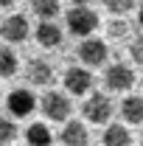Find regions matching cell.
Instances as JSON below:
<instances>
[{"instance_id":"cell-1","label":"cell","mask_w":143,"mask_h":146,"mask_svg":"<svg viewBox=\"0 0 143 146\" xmlns=\"http://www.w3.org/2000/svg\"><path fill=\"white\" fill-rule=\"evenodd\" d=\"M68 28L76 36H87V34H93L98 28V14L90 11L87 6H76V9L68 11Z\"/></svg>"},{"instance_id":"cell-2","label":"cell","mask_w":143,"mask_h":146,"mask_svg":"<svg viewBox=\"0 0 143 146\" xmlns=\"http://www.w3.org/2000/svg\"><path fill=\"white\" fill-rule=\"evenodd\" d=\"M76 56L87 65V68H98V65H104L107 62V42L104 39H93V36H87V39H81L79 42V48H76Z\"/></svg>"},{"instance_id":"cell-3","label":"cell","mask_w":143,"mask_h":146,"mask_svg":"<svg viewBox=\"0 0 143 146\" xmlns=\"http://www.w3.org/2000/svg\"><path fill=\"white\" fill-rule=\"evenodd\" d=\"M70 110H73V104H70V98H68L65 93L51 90V93L42 96V112H45V118H51V121H68V118H70Z\"/></svg>"},{"instance_id":"cell-4","label":"cell","mask_w":143,"mask_h":146,"mask_svg":"<svg viewBox=\"0 0 143 146\" xmlns=\"http://www.w3.org/2000/svg\"><path fill=\"white\" fill-rule=\"evenodd\" d=\"M84 118H87L90 124H107L109 118H112V101H109V96L104 93H93L87 101H84Z\"/></svg>"},{"instance_id":"cell-5","label":"cell","mask_w":143,"mask_h":146,"mask_svg":"<svg viewBox=\"0 0 143 146\" xmlns=\"http://www.w3.org/2000/svg\"><path fill=\"white\" fill-rule=\"evenodd\" d=\"M104 84H107V90H115V93H124L129 90L132 84H135V73L129 65H109L107 70H104Z\"/></svg>"},{"instance_id":"cell-6","label":"cell","mask_w":143,"mask_h":146,"mask_svg":"<svg viewBox=\"0 0 143 146\" xmlns=\"http://www.w3.org/2000/svg\"><path fill=\"white\" fill-rule=\"evenodd\" d=\"M28 34H31V28H28V20L23 17V14H11V17H6L0 23V36H3L6 42H11V45L25 42Z\"/></svg>"},{"instance_id":"cell-7","label":"cell","mask_w":143,"mask_h":146,"mask_svg":"<svg viewBox=\"0 0 143 146\" xmlns=\"http://www.w3.org/2000/svg\"><path fill=\"white\" fill-rule=\"evenodd\" d=\"M9 112L14 115V118H25V115H31L34 112V107H36V98H34V93L31 90H11L9 93Z\"/></svg>"},{"instance_id":"cell-8","label":"cell","mask_w":143,"mask_h":146,"mask_svg":"<svg viewBox=\"0 0 143 146\" xmlns=\"http://www.w3.org/2000/svg\"><path fill=\"white\" fill-rule=\"evenodd\" d=\"M65 87H68V93H73V96L90 93L93 76H90L87 65H84V68H68V70H65Z\"/></svg>"},{"instance_id":"cell-9","label":"cell","mask_w":143,"mask_h":146,"mask_svg":"<svg viewBox=\"0 0 143 146\" xmlns=\"http://www.w3.org/2000/svg\"><path fill=\"white\" fill-rule=\"evenodd\" d=\"M25 79L36 84V87H48L54 82V68L45 62V59H31L28 68H25Z\"/></svg>"},{"instance_id":"cell-10","label":"cell","mask_w":143,"mask_h":146,"mask_svg":"<svg viewBox=\"0 0 143 146\" xmlns=\"http://www.w3.org/2000/svg\"><path fill=\"white\" fill-rule=\"evenodd\" d=\"M36 42L42 48H59L62 45V28L56 25L54 20H42L36 25Z\"/></svg>"},{"instance_id":"cell-11","label":"cell","mask_w":143,"mask_h":146,"mask_svg":"<svg viewBox=\"0 0 143 146\" xmlns=\"http://www.w3.org/2000/svg\"><path fill=\"white\" fill-rule=\"evenodd\" d=\"M59 141L68 143V146H84L90 141V132L81 121H68L65 129H62V135H59Z\"/></svg>"},{"instance_id":"cell-12","label":"cell","mask_w":143,"mask_h":146,"mask_svg":"<svg viewBox=\"0 0 143 146\" xmlns=\"http://www.w3.org/2000/svg\"><path fill=\"white\" fill-rule=\"evenodd\" d=\"M121 115L126 124H143V96H126L121 101Z\"/></svg>"},{"instance_id":"cell-13","label":"cell","mask_w":143,"mask_h":146,"mask_svg":"<svg viewBox=\"0 0 143 146\" xmlns=\"http://www.w3.org/2000/svg\"><path fill=\"white\" fill-rule=\"evenodd\" d=\"M129 141H132V135L124 124H109L101 135V143H107V146H126Z\"/></svg>"},{"instance_id":"cell-14","label":"cell","mask_w":143,"mask_h":146,"mask_svg":"<svg viewBox=\"0 0 143 146\" xmlns=\"http://www.w3.org/2000/svg\"><path fill=\"white\" fill-rule=\"evenodd\" d=\"M17 54L9 45H0V79H11L17 73Z\"/></svg>"},{"instance_id":"cell-15","label":"cell","mask_w":143,"mask_h":146,"mask_svg":"<svg viewBox=\"0 0 143 146\" xmlns=\"http://www.w3.org/2000/svg\"><path fill=\"white\" fill-rule=\"evenodd\" d=\"M25 141L34 146H48L54 141V135H51V129L45 127V124H31V127L25 129Z\"/></svg>"},{"instance_id":"cell-16","label":"cell","mask_w":143,"mask_h":146,"mask_svg":"<svg viewBox=\"0 0 143 146\" xmlns=\"http://www.w3.org/2000/svg\"><path fill=\"white\" fill-rule=\"evenodd\" d=\"M31 11L42 20H54L62 11V6H59V0H31Z\"/></svg>"},{"instance_id":"cell-17","label":"cell","mask_w":143,"mask_h":146,"mask_svg":"<svg viewBox=\"0 0 143 146\" xmlns=\"http://www.w3.org/2000/svg\"><path fill=\"white\" fill-rule=\"evenodd\" d=\"M17 138V124L11 121V118H3L0 115V143H9V141H14Z\"/></svg>"},{"instance_id":"cell-18","label":"cell","mask_w":143,"mask_h":146,"mask_svg":"<svg viewBox=\"0 0 143 146\" xmlns=\"http://www.w3.org/2000/svg\"><path fill=\"white\" fill-rule=\"evenodd\" d=\"M129 56H132V62L143 65V34H138L132 42H129Z\"/></svg>"},{"instance_id":"cell-19","label":"cell","mask_w":143,"mask_h":146,"mask_svg":"<svg viewBox=\"0 0 143 146\" xmlns=\"http://www.w3.org/2000/svg\"><path fill=\"white\" fill-rule=\"evenodd\" d=\"M104 6H107L112 14H126L135 6V0H104Z\"/></svg>"},{"instance_id":"cell-20","label":"cell","mask_w":143,"mask_h":146,"mask_svg":"<svg viewBox=\"0 0 143 146\" xmlns=\"http://www.w3.org/2000/svg\"><path fill=\"white\" fill-rule=\"evenodd\" d=\"M107 34L115 36V39H118V36H126L129 34V25H126L124 20H112V23H107Z\"/></svg>"},{"instance_id":"cell-21","label":"cell","mask_w":143,"mask_h":146,"mask_svg":"<svg viewBox=\"0 0 143 146\" xmlns=\"http://www.w3.org/2000/svg\"><path fill=\"white\" fill-rule=\"evenodd\" d=\"M14 3H17V0H0V9H11Z\"/></svg>"},{"instance_id":"cell-22","label":"cell","mask_w":143,"mask_h":146,"mask_svg":"<svg viewBox=\"0 0 143 146\" xmlns=\"http://www.w3.org/2000/svg\"><path fill=\"white\" fill-rule=\"evenodd\" d=\"M73 3H76V6H87L90 0H73Z\"/></svg>"},{"instance_id":"cell-23","label":"cell","mask_w":143,"mask_h":146,"mask_svg":"<svg viewBox=\"0 0 143 146\" xmlns=\"http://www.w3.org/2000/svg\"><path fill=\"white\" fill-rule=\"evenodd\" d=\"M138 17H140V25H143V6H140V14H138Z\"/></svg>"},{"instance_id":"cell-24","label":"cell","mask_w":143,"mask_h":146,"mask_svg":"<svg viewBox=\"0 0 143 146\" xmlns=\"http://www.w3.org/2000/svg\"><path fill=\"white\" fill-rule=\"evenodd\" d=\"M140 82H143V79H140Z\"/></svg>"}]
</instances>
